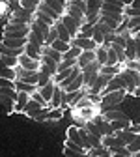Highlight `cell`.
Instances as JSON below:
<instances>
[{"instance_id":"6da1fadb","label":"cell","mask_w":140,"mask_h":157,"mask_svg":"<svg viewBox=\"0 0 140 157\" xmlns=\"http://www.w3.org/2000/svg\"><path fill=\"white\" fill-rule=\"evenodd\" d=\"M127 92L125 90H118V92H110V94H103L101 95V105H99V109L103 110H108V109H116V105H119L123 99H125Z\"/></svg>"},{"instance_id":"7a4b0ae2","label":"cell","mask_w":140,"mask_h":157,"mask_svg":"<svg viewBox=\"0 0 140 157\" xmlns=\"http://www.w3.org/2000/svg\"><path fill=\"white\" fill-rule=\"evenodd\" d=\"M28 34H30V25L11 23V21H8L4 25V30H2V36H6V37H17V39L28 37Z\"/></svg>"},{"instance_id":"3957f363","label":"cell","mask_w":140,"mask_h":157,"mask_svg":"<svg viewBox=\"0 0 140 157\" xmlns=\"http://www.w3.org/2000/svg\"><path fill=\"white\" fill-rule=\"evenodd\" d=\"M119 75H122V78L125 81V92H127V95H133L136 84L140 82V71H134V69H127V67H123L122 71H119Z\"/></svg>"},{"instance_id":"277c9868","label":"cell","mask_w":140,"mask_h":157,"mask_svg":"<svg viewBox=\"0 0 140 157\" xmlns=\"http://www.w3.org/2000/svg\"><path fill=\"white\" fill-rule=\"evenodd\" d=\"M9 21L11 23H21V25H30L34 21V13L19 6L17 10H11L9 11Z\"/></svg>"},{"instance_id":"5b68a950","label":"cell","mask_w":140,"mask_h":157,"mask_svg":"<svg viewBox=\"0 0 140 157\" xmlns=\"http://www.w3.org/2000/svg\"><path fill=\"white\" fill-rule=\"evenodd\" d=\"M15 73H17V81H23V82H28V84H36V86H37L39 71H34V69H23L21 66H17V67H15Z\"/></svg>"},{"instance_id":"8992f818","label":"cell","mask_w":140,"mask_h":157,"mask_svg":"<svg viewBox=\"0 0 140 157\" xmlns=\"http://www.w3.org/2000/svg\"><path fill=\"white\" fill-rule=\"evenodd\" d=\"M71 45H75V47H78V49H82V51H97V43L93 41V39H90V37H84V36H81L78 34L75 39H71Z\"/></svg>"},{"instance_id":"52a82bcc","label":"cell","mask_w":140,"mask_h":157,"mask_svg":"<svg viewBox=\"0 0 140 157\" xmlns=\"http://www.w3.org/2000/svg\"><path fill=\"white\" fill-rule=\"evenodd\" d=\"M64 25H66V28L69 30V34H71V37L75 39L77 36H78V32H81V26H82V23L81 21H77V19H73V17H69V15H62V19H60Z\"/></svg>"},{"instance_id":"ba28073f","label":"cell","mask_w":140,"mask_h":157,"mask_svg":"<svg viewBox=\"0 0 140 157\" xmlns=\"http://www.w3.org/2000/svg\"><path fill=\"white\" fill-rule=\"evenodd\" d=\"M0 45L9 47V49H25V47L28 45V37L17 39V37H6V36H2V41H0Z\"/></svg>"},{"instance_id":"9c48e42d","label":"cell","mask_w":140,"mask_h":157,"mask_svg":"<svg viewBox=\"0 0 140 157\" xmlns=\"http://www.w3.org/2000/svg\"><path fill=\"white\" fill-rule=\"evenodd\" d=\"M93 62H97L95 51H82V54L78 56V60H77V66L81 67V69H84V67H88V66L93 64Z\"/></svg>"},{"instance_id":"30bf717a","label":"cell","mask_w":140,"mask_h":157,"mask_svg":"<svg viewBox=\"0 0 140 157\" xmlns=\"http://www.w3.org/2000/svg\"><path fill=\"white\" fill-rule=\"evenodd\" d=\"M19 66H21L23 69L39 71V67H41V62H39V60H34V58H30L28 54H21V56H19Z\"/></svg>"},{"instance_id":"8fae6325","label":"cell","mask_w":140,"mask_h":157,"mask_svg":"<svg viewBox=\"0 0 140 157\" xmlns=\"http://www.w3.org/2000/svg\"><path fill=\"white\" fill-rule=\"evenodd\" d=\"M101 144H103L105 148H108L110 151H112V150H116V148H123V146H127L122 139H118L116 135H107V136H103Z\"/></svg>"},{"instance_id":"7c38bea8","label":"cell","mask_w":140,"mask_h":157,"mask_svg":"<svg viewBox=\"0 0 140 157\" xmlns=\"http://www.w3.org/2000/svg\"><path fill=\"white\" fill-rule=\"evenodd\" d=\"M118 90H125V81L122 78V75H116L110 78V82L107 84L103 94H110V92H118Z\"/></svg>"},{"instance_id":"4fadbf2b","label":"cell","mask_w":140,"mask_h":157,"mask_svg":"<svg viewBox=\"0 0 140 157\" xmlns=\"http://www.w3.org/2000/svg\"><path fill=\"white\" fill-rule=\"evenodd\" d=\"M64 94H66V92L56 84L54 94H52V99H51L49 107H51V109H64Z\"/></svg>"},{"instance_id":"5bb4252c","label":"cell","mask_w":140,"mask_h":157,"mask_svg":"<svg viewBox=\"0 0 140 157\" xmlns=\"http://www.w3.org/2000/svg\"><path fill=\"white\" fill-rule=\"evenodd\" d=\"M101 15H107V17H125L122 8L107 4V2H103V6H101Z\"/></svg>"},{"instance_id":"9a60e30c","label":"cell","mask_w":140,"mask_h":157,"mask_svg":"<svg viewBox=\"0 0 140 157\" xmlns=\"http://www.w3.org/2000/svg\"><path fill=\"white\" fill-rule=\"evenodd\" d=\"M103 114V118L110 124V122H116V120H125V118H129L125 112H122V110H116V109H108V110H103L101 112Z\"/></svg>"},{"instance_id":"2e32d148","label":"cell","mask_w":140,"mask_h":157,"mask_svg":"<svg viewBox=\"0 0 140 157\" xmlns=\"http://www.w3.org/2000/svg\"><path fill=\"white\" fill-rule=\"evenodd\" d=\"M51 28H52V26H47V25L37 23V21H32V23H30V32H34V34H37V36H41L43 39H47Z\"/></svg>"},{"instance_id":"e0dca14e","label":"cell","mask_w":140,"mask_h":157,"mask_svg":"<svg viewBox=\"0 0 140 157\" xmlns=\"http://www.w3.org/2000/svg\"><path fill=\"white\" fill-rule=\"evenodd\" d=\"M67 140H71V142H75V144H78V146L84 148V140H82L81 131H78L77 125H69V127H67ZM84 150H86V148H84Z\"/></svg>"},{"instance_id":"ac0fdd59","label":"cell","mask_w":140,"mask_h":157,"mask_svg":"<svg viewBox=\"0 0 140 157\" xmlns=\"http://www.w3.org/2000/svg\"><path fill=\"white\" fill-rule=\"evenodd\" d=\"M30 94H26V92H19L17 94V99H15V112H21L23 114V110H25V107L28 105V101H30Z\"/></svg>"},{"instance_id":"d6986e66","label":"cell","mask_w":140,"mask_h":157,"mask_svg":"<svg viewBox=\"0 0 140 157\" xmlns=\"http://www.w3.org/2000/svg\"><path fill=\"white\" fill-rule=\"evenodd\" d=\"M25 54H28L30 58H34V60H39L41 62V56H43V47H37L34 43H28L25 47Z\"/></svg>"},{"instance_id":"ffe728a7","label":"cell","mask_w":140,"mask_h":157,"mask_svg":"<svg viewBox=\"0 0 140 157\" xmlns=\"http://www.w3.org/2000/svg\"><path fill=\"white\" fill-rule=\"evenodd\" d=\"M43 4H47L49 8H52L54 11H58L60 15L66 13V6H67V0H41Z\"/></svg>"},{"instance_id":"44dd1931","label":"cell","mask_w":140,"mask_h":157,"mask_svg":"<svg viewBox=\"0 0 140 157\" xmlns=\"http://www.w3.org/2000/svg\"><path fill=\"white\" fill-rule=\"evenodd\" d=\"M54 26H56V30H58V39H62V41H66V43H71V39H73V37H71L69 30L66 28V25H64L62 21H58Z\"/></svg>"},{"instance_id":"7402d4cb","label":"cell","mask_w":140,"mask_h":157,"mask_svg":"<svg viewBox=\"0 0 140 157\" xmlns=\"http://www.w3.org/2000/svg\"><path fill=\"white\" fill-rule=\"evenodd\" d=\"M41 109H43V105H41V103H37V101H34L32 97H30V101H28V105L25 107L23 114H26L28 118H34V114H37V110H41Z\"/></svg>"},{"instance_id":"603a6c76","label":"cell","mask_w":140,"mask_h":157,"mask_svg":"<svg viewBox=\"0 0 140 157\" xmlns=\"http://www.w3.org/2000/svg\"><path fill=\"white\" fill-rule=\"evenodd\" d=\"M66 15H69V17H73V19H77V21H81V23H84L86 21V15H84V11H81L78 8H75V6H66Z\"/></svg>"},{"instance_id":"cb8c5ba5","label":"cell","mask_w":140,"mask_h":157,"mask_svg":"<svg viewBox=\"0 0 140 157\" xmlns=\"http://www.w3.org/2000/svg\"><path fill=\"white\" fill-rule=\"evenodd\" d=\"M125 56H127V60H136V43H134V36H131V37L127 39Z\"/></svg>"},{"instance_id":"d4e9b609","label":"cell","mask_w":140,"mask_h":157,"mask_svg":"<svg viewBox=\"0 0 140 157\" xmlns=\"http://www.w3.org/2000/svg\"><path fill=\"white\" fill-rule=\"evenodd\" d=\"M54 88H56V82L52 81V82H49L47 86H41L37 92L43 95V99L47 101V103H51V99H52V94H54Z\"/></svg>"},{"instance_id":"484cf974","label":"cell","mask_w":140,"mask_h":157,"mask_svg":"<svg viewBox=\"0 0 140 157\" xmlns=\"http://www.w3.org/2000/svg\"><path fill=\"white\" fill-rule=\"evenodd\" d=\"M15 90L17 92H26V94H36L39 88L36 84H28V82H23V81H15Z\"/></svg>"},{"instance_id":"4316f807","label":"cell","mask_w":140,"mask_h":157,"mask_svg":"<svg viewBox=\"0 0 140 157\" xmlns=\"http://www.w3.org/2000/svg\"><path fill=\"white\" fill-rule=\"evenodd\" d=\"M34 21H37V23H43V25H47V26H54L56 25V21H54V19H51L49 15H45L43 11H36L34 13Z\"/></svg>"},{"instance_id":"83f0119b","label":"cell","mask_w":140,"mask_h":157,"mask_svg":"<svg viewBox=\"0 0 140 157\" xmlns=\"http://www.w3.org/2000/svg\"><path fill=\"white\" fill-rule=\"evenodd\" d=\"M95 54H97V64L99 66H107V62H108V49L107 47H97V51H95Z\"/></svg>"},{"instance_id":"f1b7e54d","label":"cell","mask_w":140,"mask_h":157,"mask_svg":"<svg viewBox=\"0 0 140 157\" xmlns=\"http://www.w3.org/2000/svg\"><path fill=\"white\" fill-rule=\"evenodd\" d=\"M114 135L118 136V139H122V140H123V142H125L127 146H129V144H131V142H133V140L136 139V135H133V133H131L129 129H119V131H116Z\"/></svg>"},{"instance_id":"f546056e","label":"cell","mask_w":140,"mask_h":157,"mask_svg":"<svg viewBox=\"0 0 140 157\" xmlns=\"http://www.w3.org/2000/svg\"><path fill=\"white\" fill-rule=\"evenodd\" d=\"M78 90H84V78H82V73L78 75V77L75 78V82L69 84L64 92H66V94H71V92H78Z\"/></svg>"},{"instance_id":"4dcf8cb0","label":"cell","mask_w":140,"mask_h":157,"mask_svg":"<svg viewBox=\"0 0 140 157\" xmlns=\"http://www.w3.org/2000/svg\"><path fill=\"white\" fill-rule=\"evenodd\" d=\"M108 155H112V151H110L108 148H105V146L88 150V157H108Z\"/></svg>"},{"instance_id":"1f68e13d","label":"cell","mask_w":140,"mask_h":157,"mask_svg":"<svg viewBox=\"0 0 140 157\" xmlns=\"http://www.w3.org/2000/svg\"><path fill=\"white\" fill-rule=\"evenodd\" d=\"M39 4H41V0H19V6L25 8V10H28V11H32V13L37 11Z\"/></svg>"},{"instance_id":"d6a6232c","label":"cell","mask_w":140,"mask_h":157,"mask_svg":"<svg viewBox=\"0 0 140 157\" xmlns=\"http://www.w3.org/2000/svg\"><path fill=\"white\" fill-rule=\"evenodd\" d=\"M21 54H25V49H9V47L0 45V56H13V58H19Z\"/></svg>"},{"instance_id":"836d02e7","label":"cell","mask_w":140,"mask_h":157,"mask_svg":"<svg viewBox=\"0 0 140 157\" xmlns=\"http://www.w3.org/2000/svg\"><path fill=\"white\" fill-rule=\"evenodd\" d=\"M0 105L4 107V110L8 114L15 112V99H13V97H2V95H0Z\"/></svg>"},{"instance_id":"e575fe53","label":"cell","mask_w":140,"mask_h":157,"mask_svg":"<svg viewBox=\"0 0 140 157\" xmlns=\"http://www.w3.org/2000/svg\"><path fill=\"white\" fill-rule=\"evenodd\" d=\"M37 10H39V11H43L45 15H49L51 19H54V21H56V23L60 21V19H62V15H60L58 11H54L52 8H49V6H47V4H43V2H41V4H39V8H37Z\"/></svg>"},{"instance_id":"d590c367","label":"cell","mask_w":140,"mask_h":157,"mask_svg":"<svg viewBox=\"0 0 140 157\" xmlns=\"http://www.w3.org/2000/svg\"><path fill=\"white\" fill-rule=\"evenodd\" d=\"M0 78H9V81H17V73L11 67H6L4 64H0Z\"/></svg>"},{"instance_id":"8d00e7d4","label":"cell","mask_w":140,"mask_h":157,"mask_svg":"<svg viewBox=\"0 0 140 157\" xmlns=\"http://www.w3.org/2000/svg\"><path fill=\"white\" fill-rule=\"evenodd\" d=\"M122 69H123V66H103L101 69H99V73L108 75V77H116V75H119Z\"/></svg>"},{"instance_id":"74e56055","label":"cell","mask_w":140,"mask_h":157,"mask_svg":"<svg viewBox=\"0 0 140 157\" xmlns=\"http://www.w3.org/2000/svg\"><path fill=\"white\" fill-rule=\"evenodd\" d=\"M49 47H52V49L58 51L60 54H64V52H67V51L71 49V43H66V41H62V39H56V41H54L52 45H49Z\"/></svg>"},{"instance_id":"f35d334b","label":"cell","mask_w":140,"mask_h":157,"mask_svg":"<svg viewBox=\"0 0 140 157\" xmlns=\"http://www.w3.org/2000/svg\"><path fill=\"white\" fill-rule=\"evenodd\" d=\"M84 127H86V131H88L90 135L97 136V139H103V136H105V135H103V131L99 129V125H97V124H93V122H88Z\"/></svg>"},{"instance_id":"ab89813d","label":"cell","mask_w":140,"mask_h":157,"mask_svg":"<svg viewBox=\"0 0 140 157\" xmlns=\"http://www.w3.org/2000/svg\"><path fill=\"white\" fill-rule=\"evenodd\" d=\"M43 54H45V56H51L52 60H56L58 64L62 62V54H60L58 51H54L52 47H49V45H45V47H43Z\"/></svg>"},{"instance_id":"60d3db41","label":"cell","mask_w":140,"mask_h":157,"mask_svg":"<svg viewBox=\"0 0 140 157\" xmlns=\"http://www.w3.org/2000/svg\"><path fill=\"white\" fill-rule=\"evenodd\" d=\"M62 116H64V109H51L47 122H58V120H62Z\"/></svg>"},{"instance_id":"b9f144b4","label":"cell","mask_w":140,"mask_h":157,"mask_svg":"<svg viewBox=\"0 0 140 157\" xmlns=\"http://www.w3.org/2000/svg\"><path fill=\"white\" fill-rule=\"evenodd\" d=\"M0 64H4L6 67L15 69V67L19 66V58H13V56H0Z\"/></svg>"},{"instance_id":"7bdbcfd3","label":"cell","mask_w":140,"mask_h":157,"mask_svg":"<svg viewBox=\"0 0 140 157\" xmlns=\"http://www.w3.org/2000/svg\"><path fill=\"white\" fill-rule=\"evenodd\" d=\"M129 124H131V120H129V118H125V120H116V122H110V127H112V131L116 133V131H119V129H127V127H129Z\"/></svg>"},{"instance_id":"ee69618b","label":"cell","mask_w":140,"mask_h":157,"mask_svg":"<svg viewBox=\"0 0 140 157\" xmlns=\"http://www.w3.org/2000/svg\"><path fill=\"white\" fill-rule=\"evenodd\" d=\"M93 32H95V26L93 25H90V23H82V26H81V36H84V37H93Z\"/></svg>"},{"instance_id":"f6af8a7d","label":"cell","mask_w":140,"mask_h":157,"mask_svg":"<svg viewBox=\"0 0 140 157\" xmlns=\"http://www.w3.org/2000/svg\"><path fill=\"white\" fill-rule=\"evenodd\" d=\"M41 64H43V66H47L49 69H52V71H54V75L58 73V62H56V60H52L51 56H45V54H43V56H41Z\"/></svg>"},{"instance_id":"bcb514c9","label":"cell","mask_w":140,"mask_h":157,"mask_svg":"<svg viewBox=\"0 0 140 157\" xmlns=\"http://www.w3.org/2000/svg\"><path fill=\"white\" fill-rule=\"evenodd\" d=\"M28 43H34V45H37V47H45V39H43L41 36L30 32V34H28Z\"/></svg>"},{"instance_id":"7dc6e473","label":"cell","mask_w":140,"mask_h":157,"mask_svg":"<svg viewBox=\"0 0 140 157\" xmlns=\"http://www.w3.org/2000/svg\"><path fill=\"white\" fill-rule=\"evenodd\" d=\"M123 15H125L127 19L140 17V10H138V8H133V6H125V8H123Z\"/></svg>"},{"instance_id":"c3c4849f","label":"cell","mask_w":140,"mask_h":157,"mask_svg":"<svg viewBox=\"0 0 140 157\" xmlns=\"http://www.w3.org/2000/svg\"><path fill=\"white\" fill-rule=\"evenodd\" d=\"M92 39H93V41H95L99 47H101V45H105V34H103L101 30H99L97 26H95V32H93V37H92Z\"/></svg>"},{"instance_id":"681fc988","label":"cell","mask_w":140,"mask_h":157,"mask_svg":"<svg viewBox=\"0 0 140 157\" xmlns=\"http://www.w3.org/2000/svg\"><path fill=\"white\" fill-rule=\"evenodd\" d=\"M77 66V60H62L58 64V71H64V69H73Z\"/></svg>"},{"instance_id":"f907efd6","label":"cell","mask_w":140,"mask_h":157,"mask_svg":"<svg viewBox=\"0 0 140 157\" xmlns=\"http://www.w3.org/2000/svg\"><path fill=\"white\" fill-rule=\"evenodd\" d=\"M56 39H58V30H56V26H52L51 32H49V36H47V39H45V45H52Z\"/></svg>"},{"instance_id":"816d5d0a","label":"cell","mask_w":140,"mask_h":157,"mask_svg":"<svg viewBox=\"0 0 140 157\" xmlns=\"http://www.w3.org/2000/svg\"><path fill=\"white\" fill-rule=\"evenodd\" d=\"M17 90L15 88H0V95L2 97H13V99H17Z\"/></svg>"},{"instance_id":"f5cc1de1","label":"cell","mask_w":140,"mask_h":157,"mask_svg":"<svg viewBox=\"0 0 140 157\" xmlns=\"http://www.w3.org/2000/svg\"><path fill=\"white\" fill-rule=\"evenodd\" d=\"M64 157H88V153H82V151H75V150H69L64 146Z\"/></svg>"},{"instance_id":"db71d44e","label":"cell","mask_w":140,"mask_h":157,"mask_svg":"<svg viewBox=\"0 0 140 157\" xmlns=\"http://www.w3.org/2000/svg\"><path fill=\"white\" fill-rule=\"evenodd\" d=\"M127 148H129V151H131L133 155L140 151V135H136V139H134V140H133V142H131Z\"/></svg>"},{"instance_id":"11a10c76","label":"cell","mask_w":140,"mask_h":157,"mask_svg":"<svg viewBox=\"0 0 140 157\" xmlns=\"http://www.w3.org/2000/svg\"><path fill=\"white\" fill-rule=\"evenodd\" d=\"M123 67H127V69H134V71H140V60H127Z\"/></svg>"},{"instance_id":"9f6ffc18","label":"cell","mask_w":140,"mask_h":157,"mask_svg":"<svg viewBox=\"0 0 140 157\" xmlns=\"http://www.w3.org/2000/svg\"><path fill=\"white\" fill-rule=\"evenodd\" d=\"M127 26H129V30H133V28L140 26V17H133V19H127Z\"/></svg>"},{"instance_id":"6f0895ef","label":"cell","mask_w":140,"mask_h":157,"mask_svg":"<svg viewBox=\"0 0 140 157\" xmlns=\"http://www.w3.org/2000/svg\"><path fill=\"white\" fill-rule=\"evenodd\" d=\"M0 88H15V81H9V78H0Z\"/></svg>"},{"instance_id":"680465c9","label":"cell","mask_w":140,"mask_h":157,"mask_svg":"<svg viewBox=\"0 0 140 157\" xmlns=\"http://www.w3.org/2000/svg\"><path fill=\"white\" fill-rule=\"evenodd\" d=\"M127 129H129L133 135H140V124H136V122H131Z\"/></svg>"},{"instance_id":"91938a15","label":"cell","mask_w":140,"mask_h":157,"mask_svg":"<svg viewBox=\"0 0 140 157\" xmlns=\"http://www.w3.org/2000/svg\"><path fill=\"white\" fill-rule=\"evenodd\" d=\"M103 2H107V4H112V6H118V8H125V2L123 0H103Z\"/></svg>"},{"instance_id":"94428289","label":"cell","mask_w":140,"mask_h":157,"mask_svg":"<svg viewBox=\"0 0 140 157\" xmlns=\"http://www.w3.org/2000/svg\"><path fill=\"white\" fill-rule=\"evenodd\" d=\"M133 97H140V82L136 84V88H134V94H133Z\"/></svg>"},{"instance_id":"6125c7cd","label":"cell","mask_w":140,"mask_h":157,"mask_svg":"<svg viewBox=\"0 0 140 157\" xmlns=\"http://www.w3.org/2000/svg\"><path fill=\"white\" fill-rule=\"evenodd\" d=\"M133 8H138L140 10V0H133V4H131Z\"/></svg>"},{"instance_id":"be15d7a7","label":"cell","mask_w":140,"mask_h":157,"mask_svg":"<svg viewBox=\"0 0 140 157\" xmlns=\"http://www.w3.org/2000/svg\"><path fill=\"white\" fill-rule=\"evenodd\" d=\"M133 157H140V151H138V153H134V155H133Z\"/></svg>"},{"instance_id":"e7e4bbea","label":"cell","mask_w":140,"mask_h":157,"mask_svg":"<svg viewBox=\"0 0 140 157\" xmlns=\"http://www.w3.org/2000/svg\"><path fill=\"white\" fill-rule=\"evenodd\" d=\"M116 157H127V155H116Z\"/></svg>"}]
</instances>
